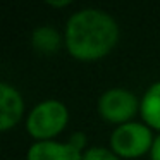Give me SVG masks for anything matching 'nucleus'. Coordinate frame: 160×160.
<instances>
[{"label":"nucleus","mask_w":160,"mask_h":160,"mask_svg":"<svg viewBox=\"0 0 160 160\" xmlns=\"http://www.w3.org/2000/svg\"><path fill=\"white\" fill-rule=\"evenodd\" d=\"M119 40V26L108 12L83 9L69 18L64 31V45L76 60L93 62L112 52Z\"/></svg>","instance_id":"obj_1"},{"label":"nucleus","mask_w":160,"mask_h":160,"mask_svg":"<svg viewBox=\"0 0 160 160\" xmlns=\"http://www.w3.org/2000/svg\"><path fill=\"white\" fill-rule=\"evenodd\" d=\"M69 110L59 100H45L31 108L26 121V131L35 141H53L66 129Z\"/></svg>","instance_id":"obj_2"},{"label":"nucleus","mask_w":160,"mask_h":160,"mask_svg":"<svg viewBox=\"0 0 160 160\" xmlns=\"http://www.w3.org/2000/svg\"><path fill=\"white\" fill-rule=\"evenodd\" d=\"M153 129H150L145 122H128L117 126L110 136V150L117 153L121 158H138L152 152Z\"/></svg>","instance_id":"obj_3"},{"label":"nucleus","mask_w":160,"mask_h":160,"mask_svg":"<svg viewBox=\"0 0 160 160\" xmlns=\"http://www.w3.org/2000/svg\"><path fill=\"white\" fill-rule=\"evenodd\" d=\"M139 112V102L136 95L124 88H110L98 98V114L110 124H128Z\"/></svg>","instance_id":"obj_4"},{"label":"nucleus","mask_w":160,"mask_h":160,"mask_svg":"<svg viewBox=\"0 0 160 160\" xmlns=\"http://www.w3.org/2000/svg\"><path fill=\"white\" fill-rule=\"evenodd\" d=\"M24 114L21 93L9 83H0V131L12 129Z\"/></svg>","instance_id":"obj_5"},{"label":"nucleus","mask_w":160,"mask_h":160,"mask_svg":"<svg viewBox=\"0 0 160 160\" xmlns=\"http://www.w3.org/2000/svg\"><path fill=\"white\" fill-rule=\"evenodd\" d=\"M26 160H83V152L69 143L35 141L29 146Z\"/></svg>","instance_id":"obj_6"},{"label":"nucleus","mask_w":160,"mask_h":160,"mask_svg":"<svg viewBox=\"0 0 160 160\" xmlns=\"http://www.w3.org/2000/svg\"><path fill=\"white\" fill-rule=\"evenodd\" d=\"M139 114L150 129L160 131V81L153 83L139 100Z\"/></svg>","instance_id":"obj_7"},{"label":"nucleus","mask_w":160,"mask_h":160,"mask_svg":"<svg viewBox=\"0 0 160 160\" xmlns=\"http://www.w3.org/2000/svg\"><path fill=\"white\" fill-rule=\"evenodd\" d=\"M31 43L35 47L36 52L40 53H53L59 50L62 38L60 35L50 26H42V28H36L33 31L31 36Z\"/></svg>","instance_id":"obj_8"},{"label":"nucleus","mask_w":160,"mask_h":160,"mask_svg":"<svg viewBox=\"0 0 160 160\" xmlns=\"http://www.w3.org/2000/svg\"><path fill=\"white\" fill-rule=\"evenodd\" d=\"M83 160H121V157L117 153H114L110 148L93 146V148H88L83 153Z\"/></svg>","instance_id":"obj_9"},{"label":"nucleus","mask_w":160,"mask_h":160,"mask_svg":"<svg viewBox=\"0 0 160 160\" xmlns=\"http://www.w3.org/2000/svg\"><path fill=\"white\" fill-rule=\"evenodd\" d=\"M69 145H72L76 150H79V152H83V148L86 146V136L83 134V132H74L72 136L69 138Z\"/></svg>","instance_id":"obj_10"},{"label":"nucleus","mask_w":160,"mask_h":160,"mask_svg":"<svg viewBox=\"0 0 160 160\" xmlns=\"http://www.w3.org/2000/svg\"><path fill=\"white\" fill-rule=\"evenodd\" d=\"M150 160H160V134L155 136L152 152H150Z\"/></svg>","instance_id":"obj_11"},{"label":"nucleus","mask_w":160,"mask_h":160,"mask_svg":"<svg viewBox=\"0 0 160 160\" xmlns=\"http://www.w3.org/2000/svg\"><path fill=\"white\" fill-rule=\"evenodd\" d=\"M71 2L69 0H62V2H48V5H52V7H66V5H69Z\"/></svg>","instance_id":"obj_12"}]
</instances>
